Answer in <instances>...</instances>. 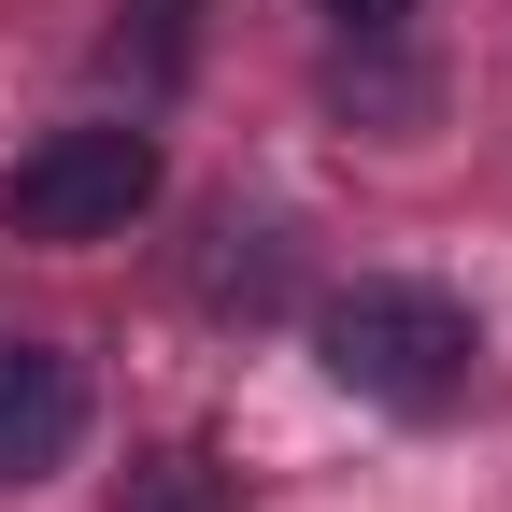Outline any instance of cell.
Masks as SVG:
<instances>
[{"label":"cell","mask_w":512,"mask_h":512,"mask_svg":"<svg viewBox=\"0 0 512 512\" xmlns=\"http://www.w3.org/2000/svg\"><path fill=\"white\" fill-rule=\"evenodd\" d=\"M100 72L114 86H171L185 72V0H128V15L100 29Z\"/></svg>","instance_id":"obj_5"},{"label":"cell","mask_w":512,"mask_h":512,"mask_svg":"<svg viewBox=\"0 0 512 512\" xmlns=\"http://www.w3.org/2000/svg\"><path fill=\"white\" fill-rule=\"evenodd\" d=\"M72 441H86V370L57 342H0V484L72 470Z\"/></svg>","instance_id":"obj_3"},{"label":"cell","mask_w":512,"mask_h":512,"mask_svg":"<svg viewBox=\"0 0 512 512\" xmlns=\"http://www.w3.org/2000/svg\"><path fill=\"white\" fill-rule=\"evenodd\" d=\"M313 342H328V370L356 399H384V413H456L470 370H484L470 299H441V285H342Z\"/></svg>","instance_id":"obj_1"},{"label":"cell","mask_w":512,"mask_h":512,"mask_svg":"<svg viewBox=\"0 0 512 512\" xmlns=\"http://www.w3.org/2000/svg\"><path fill=\"white\" fill-rule=\"evenodd\" d=\"M313 15H328V29H356V43H370V29H399V15H413V0H313Z\"/></svg>","instance_id":"obj_6"},{"label":"cell","mask_w":512,"mask_h":512,"mask_svg":"<svg viewBox=\"0 0 512 512\" xmlns=\"http://www.w3.org/2000/svg\"><path fill=\"white\" fill-rule=\"evenodd\" d=\"M157 185H171L157 128L143 114H86V128H43L0 171V228L15 242H114L128 214H157Z\"/></svg>","instance_id":"obj_2"},{"label":"cell","mask_w":512,"mask_h":512,"mask_svg":"<svg viewBox=\"0 0 512 512\" xmlns=\"http://www.w3.org/2000/svg\"><path fill=\"white\" fill-rule=\"evenodd\" d=\"M114 512H242V470L200 456V441H157V456H128Z\"/></svg>","instance_id":"obj_4"}]
</instances>
